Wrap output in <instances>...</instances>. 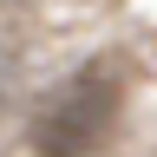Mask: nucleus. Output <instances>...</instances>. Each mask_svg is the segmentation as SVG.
<instances>
[{"mask_svg": "<svg viewBox=\"0 0 157 157\" xmlns=\"http://www.w3.org/2000/svg\"><path fill=\"white\" fill-rule=\"evenodd\" d=\"M118 105H124V72L118 66H78L72 78L39 98L33 111V151L39 157H92L118 124Z\"/></svg>", "mask_w": 157, "mask_h": 157, "instance_id": "f257e3e1", "label": "nucleus"}]
</instances>
